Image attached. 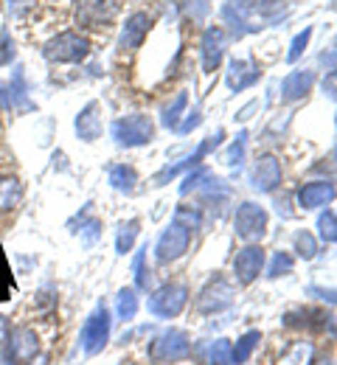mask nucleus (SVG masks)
<instances>
[{
    "instance_id": "obj_1",
    "label": "nucleus",
    "mask_w": 337,
    "mask_h": 365,
    "mask_svg": "<svg viewBox=\"0 0 337 365\" xmlns=\"http://www.w3.org/2000/svg\"><path fill=\"white\" fill-rule=\"evenodd\" d=\"M189 242H192V225H186L183 220L175 217V222L163 230L160 239H157V247H155L157 262H163V264L177 262L189 250Z\"/></svg>"
},
{
    "instance_id": "obj_2",
    "label": "nucleus",
    "mask_w": 337,
    "mask_h": 365,
    "mask_svg": "<svg viewBox=\"0 0 337 365\" xmlns=\"http://www.w3.org/2000/svg\"><path fill=\"white\" fill-rule=\"evenodd\" d=\"M186 301H189V287L186 284H166L157 292H152L146 307L155 318H177L186 309Z\"/></svg>"
},
{
    "instance_id": "obj_3",
    "label": "nucleus",
    "mask_w": 337,
    "mask_h": 365,
    "mask_svg": "<svg viewBox=\"0 0 337 365\" xmlns=\"http://www.w3.org/2000/svg\"><path fill=\"white\" fill-rule=\"evenodd\" d=\"M189 354H192V340H189V334L180 331V329L163 331V334L152 343V349H149V357H152L155 363H175V360H186Z\"/></svg>"
},
{
    "instance_id": "obj_4",
    "label": "nucleus",
    "mask_w": 337,
    "mask_h": 365,
    "mask_svg": "<svg viewBox=\"0 0 337 365\" xmlns=\"http://www.w3.org/2000/svg\"><path fill=\"white\" fill-rule=\"evenodd\" d=\"M88 51H90V43L82 34L65 31V34H56L46 46V56L51 62H62L65 65V62H82L88 56Z\"/></svg>"
},
{
    "instance_id": "obj_5",
    "label": "nucleus",
    "mask_w": 337,
    "mask_h": 365,
    "mask_svg": "<svg viewBox=\"0 0 337 365\" xmlns=\"http://www.w3.org/2000/svg\"><path fill=\"white\" fill-rule=\"evenodd\" d=\"M155 135V127L146 115H127L113 124V138L118 146H144Z\"/></svg>"
},
{
    "instance_id": "obj_6",
    "label": "nucleus",
    "mask_w": 337,
    "mask_h": 365,
    "mask_svg": "<svg viewBox=\"0 0 337 365\" xmlns=\"http://www.w3.org/2000/svg\"><path fill=\"white\" fill-rule=\"evenodd\" d=\"M40 354V334L34 326H17L9 331V360L14 365L31 363Z\"/></svg>"
},
{
    "instance_id": "obj_7",
    "label": "nucleus",
    "mask_w": 337,
    "mask_h": 365,
    "mask_svg": "<svg viewBox=\"0 0 337 365\" xmlns=\"http://www.w3.org/2000/svg\"><path fill=\"white\" fill-rule=\"evenodd\" d=\"M234 287L225 281V278H214L197 298V309L202 315H217V312H225L231 304H234Z\"/></svg>"
},
{
    "instance_id": "obj_8",
    "label": "nucleus",
    "mask_w": 337,
    "mask_h": 365,
    "mask_svg": "<svg viewBox=\"0 0 337 365\" xmlns=\"http://www.w3.org/2000/svg\"><path fill=\"white\" fill-rule=\"evenodd\" d=\"M234 225H237V233L242 239L256 242V239H261L267 233V211L261 205H256V202H242Z\"/></svg>"
},
{
    "instance_id": "obj_9",
    "label": "nucleus",
    "mask_w": 337,
    "mask_h": 365,
    "mask_svg": "<svg viewBox=\"0 0 337 365\" xmlns=\"http://www.w3.org/2000/svg\"><path fill=\"white\" fill-rule=\"evenodd\" d=\"M79 340H82L85 354H98L107 346V340H110V312L104 307H98L96 312L88 318Z\"/></svg>"
},
{
    "instance_id": "obj_10",
    "label": "nucleus",
    "mask_w": 337,
    "mask_h": 365,
    "mask_svg": "<svg viewBox=\"0 0 337 365\" xmlns=\"http://www.w3.org/2000/svg\"><path fill=\"white\" fill-rule=\"evenodd\" d=\"M261 267H264V250H261V245L242 247L239 253H237V259H234V273H237L239 284H253L259 278V273H261Z\"/></svg>"
},
{
    "instance_id": "obj_11",
    "label": "nucleus",
    "mask_w": 337,
    "mask_h": 365,
    "mask_svg": "<svg viewBox=\"0 0 337 365\" xmlns=\"http://www.w3.org/2000/svg\"><path fill=\"white\" fill-rule=\"evenodd\" d=\"M76 17L88 29H101L115 17V3L113 0H79Z\"/></svg>"
},
{
    "instance_id": "obj_12",
    "label": "nucleus",
    "mask_w": 337,
    "mask_h": 365,
    "mask_svg": "<svg viewBox=\"0 0 337 365\" xmlns=\"http://www.w3.org/2000/svg\"><path fill=\"white\" fill-rule=\"evenodd\" d=\"M335 197H337L335 182H326V180L306 182V185L298 191L301 208H321V205H329Z\"/></svg>"
},
{
    "instance_id": "obj_13",
    "label": "nucleus",
    "mask_w": 337,
    "mask_h": 365,
    "mask_svg": "<svg viewBox=\"0 0 337 365\" xmlns=\"http://www.w3.org/2000/svg\"><path fill=\"white\" fill-rule=\"evenodd\" d=\"M222 53H225V31L222 29H208L205 37H202V68L214 71L222 62Z\"/></svg>"
},
{
    "instance_id": "obj_14",
    "label": "nucleus",
    "mask_w": 337,
    "mask_h": 365,
    "mask_svg": "<svg viewBox=\"0 0 337 365\" xmlns=\"http://www.w3.org/2000/svg\"><path fill=\"white\" fill-rule=\"evenodd\" d=\"M253 185L259 191H273L279 182H281V163L273 158V155H264L259 163H256V172H253Z\"/></svg>"
},
{
    "instance_id": "obj_15",
    "label": "nucleus",
    "mask_w": 337,
    "mask_h": 365,
    "mask_svg": "<svg viewBox=\"0 0 337 365\" xmlns=\"http://www.w3.org/2000/svg\"><path fill=\"white\" fill-rule=\"evenodd\" d=\"M146 31H149V17H146L144 11L133 14V17L124 23V31H121V48H127V51L138 48L146 40Z\"/></svg>"
},
{
    "instance_id": "obj_16",
    "label": "nucleus",
    "mask_w": 337,
    "mask_h": 365,
    "mask_svg": "<svg viewBox=\"0 0 337 365\" xmlns=\"http://www.w3.org/2000/svg\"><path fill=\"white\" fill-rule=\"evenodd\" d=\"M76 133L82 140H96L101 135V115H98V104L90 101L79 115H76Z\"/></svg>"
},
{
    "instance_id": "obj_17",
    "label": "nucleus",
    "mask_w": 337,
    "mask_h": 365,
    "mask_svg": "<svg viewBox=\"0 0 337 365\" xmlns=\"http://www.w3.org/2000/svg\"><path fill=\"white\" fill-rule=\"evenodd\" d=\"M312 82H315V76L309 73V71H295V73H289L287 79H284V85H281V96L287 98V101H295V98H304L309 88H312Z\"/></svg>"
},
{
    "instance_id": "obj_18",
    "label": "nucleus",
    "mask_w": 337,
    "mask_h": 365,
    "mask_svg": "<svg viewBox=\"0 0 337 365\" xmlns=\"http://www.w3.org/2000/svg\"><path fill=\"white\" fill-rule=\"evenodd\" d=\"M23 200V182L11 175L0 178V211H14Z\"/></svg>"
},
{
    "instance_id": "obj_19",
    "label": "nucleus",
    "mask_w": 337,
    "mask_h": 365,
    "mask_svg": "<svg viewBox=\"0 0 337 365\" xmlns=\"http://www.w3.org/2000/svg\"><path fill=\"white\" fill-rule=\"evenodd\" d=\"M259 340H261V334L253 329V331H247V334H242L239 340H237V346H231V363L234 365H244L250 360V354H253V349L259 346Z\"/></svg>"
},
{
    "instance_id": "obj_20",
    "label": "nucleus",
    "mask_w": 337,
    "mask_h": 365,
    "mask_svg": "<svg viewBox=\"0 0 337 365\" xmlns=\"http://www.w3.org/2000/svg\"><path fill=\"white\" fill-rule=\"evenodd\" d=\"M115 312H118V320L121 323H130V320L138 315V295L135 289H121L118 298H115Z\"/></svg>"
},
{
    "instance_id": "obj_21",
    "label": "nucleus",
    "mask_w": 337,
    "mask_h": 365,
    "mask_svg": "<svg viewBox=\"0 0 337 365\" xmlns=\"http://www.w3.org/2000/svg\"><path fill=\"white\" fill-rule=\"evenodd\" d=\"M110 182H113L118 191L133 194V191H135V182H138V175H135V169H133V166L118 163V166H113V169H110Z\"/></svg>"
},
{
    "instance_id": "obj_22",
    "label": "nucleus",
    "mask_w": 337,
    "mask_h": 365,
    "mask_svg": "<svg viewBox=\"0 0 337 365\" xmlns=\"http://www.w3.org/2000/svg\"><path fill=\"white\" fill-rule=\"evenodd\" d=\"M138 233H141V222L138 220H130L127 225H121L118 239H115V250L118 253H130L133 245H135V239H138Z\"/></svg>"
},
{
    "instance_id": "obj_23",
    "label": "nucleus",
    "mask_w": 337,
    "mask_h": 365,
    "mask_svg": "<svg viewBox=\"0 0 337 365\" xmlns=\"http://www.w3.org/2000/svg\"><path fill=\"white\" fill-rule=\"evenodd\" d=\"M186 104H189V98H186V93H180L166 110H163V127H169V130H177L180 127V113L186 110Z\"/></svg>"
},
{
    "instance_id": "obj_24",
    "label": "nucleus",
    "mask_w": 337,
    "mask_h": 365,
    "mask_svg": "<svg viewBox=\"0 0 337 365\" xmlns=\"http://www.w3.org/2000/svg\"><path fill=\"white\" fill-rule=\"evenodd\" d=\"M318 230H321V239H323V242H337V214L335 211L321 214Z\"/></svg>"
},
{
    "instance_id": "obj_25",
    "label": "nucleus",
    "mask_w": 337,
    "mask_h": 365,
    "mask_svg": "<svg viewBox=\"0 0 337 365\" xmlns=\"http://www.w3.org/2000/svg\"><path fill=\"white\" fill-rule=\"evenodd\" d=\"M208 363L211 365H228L231 363V343H228V340H214L211 354H208Z\"/></svg>"
},
{
    "instance_id": "obj_26",
    "label": "nucleus",
    "mask_w": 337,
    "mask_h": 365,
    "mask_svg": "<svg viewBox=\"0 0 337 365\" xmlns=\"http://www.w3.org/2000/svg\"><path fill=\"white\" fill-rule=\"evenodd\" d=\"M295 250H298L301 259H315V253H318L315 236H312V233H298V236H295Z\"/></svg>"
},
{
    "instance_id": "obj_27",
    "label": "nucleus",
    "mask_w": 337,
    "mask_h": 365,
    "mask_svg": "<svg viewBox=\"0 0 337 365\" xmlns=\"http://www.w3.org/2000/svg\"><path fill=\"white\" fill-rule=\"evenodd\" d=\"M289 270H292V256H289V253H276L273 262H270L267 275H270V278H279V275L289 273Z\"/></svg>"
},
{
    "instance_id": "obj_28",
    "label": "nucleus",
    "mask_w": 337,
    "mask_h": 365,
    "mask_svg": "<svg viewBox=\"0 0 337 365\" xmlns=\"http://www.w3.org/2000/svg\"><path fill=\"white\" fill-rule=\"evenodd\" d=\"M34 3H37V0H6L11 17H23V14H28V11L34 9Z\"/></svg>"
},
{
    "instance_id": "obj_29",
    "label": "nucleus",
    "mask_w": 337,
    "mask_h": 365,
    "mask_svg": "<svg viewBox=\"0 0 337 365\" xmlns=\"http://www.w3.org/2000/svg\"><path fill=\"white\" fill-rule=\"evenodd\" d=\"M135 287H138V289H146V287H149V270H146V264H144V253H138V259H135Z\"/></svg>"
},
{
    "instance_id": "obj_30",
    "label": "nucleus",
    "mask_w": 337,
    "mask_h": 365,
    "mask_svg": "<svg viewBox=\"0 0 337 365\" xmlns=\"http://www.w3.org/2000/svg\"><path fill=\"white\" fill-rule=\"evenodd\" d=\"M309 34H312V29H306L304 34H298V37H295V43H292V51L287 53L289 62H295V59L301 56V51H304V48H306V43H309Z\"/></svg>"
},
{
    "instance_id": "obj_31",
    "label": "nucleus",
    "mask_w": 337,
    "mask_h": 365,
    "mask_svg": "<svg viewBox=\"0 0 337 365\" xmlns=\"http://www.w3.org/2000/svg\"><path fill=\"white\" fill-rule=\"evenodd\" d=\"M242 158H244V135H237V143L228 149V163L231 166H239Z\"/></svg>"
},
{
    "instance_id": "obj_32",
    "label": "nucleus",
    "mask_w": 337,
    "mask_h": 365,
    "mask_svg": "<svg viewBox=\"0 0 337 365\" xmlns=\"http://www.w3.org/2000/svg\"><path fill=\"white\" fill-rule=\"evenodd\" d=\"M79 230H82V239H85V245H93L98 236H101V222H96V220H93V222H88L85 228H79Z\"/></svg>"
},
{
    "instance_id": "obj_33",
    "label": "nucleus",
    "mask_w": 337,
    "mask_h": 365,
    "mask_svg": "<svg viewBox=\"0 0 337 365\" xmlns=\"http://www.w3.org/2000/svg\"><path fill=\"white\" fill-rule=\"evenodd\" d=\"M284 3H287V0H261V6H259V11L270 17V14L276 11V9H284Z\"/></svg>"
},
{
    "instance_id": "obj_34",
    "label": "nucleus",
    "mask_w": 337,
    "mask_h": 365,
    "mask_svg": "<svg viewBox=\"0 0 337 365\" xmlns=\"http://www.w3.org/2000/svg\"><path fill=\"white\" fill-rule=\"evenodd\" d=\"M197 124H199V113H197V110H194L192 115H189V118H186V121H183V124H180V127H177V130H180V133H189V130H194V127H197Z\"/></svg>"
},
{
    "instance_id": "obj_35",
    "label": "nucleus",
    "mask_w": 337,
    "mask_h": 365,
    "mask_svg": "<svg viewBox=\"0 0 337 365\" xmlns=\"http://www.w3.org/2000/svg\"><path fill=\"white\" fill-rule=\"evenodd\" d=\"M312 292H318L323 301H332V304H337V289H321V287H312Z\"/></svg>"
},
{
    "instance_id": "obj_36",
    "label": "nucleus",
    "mask_w": 337,
    "mask_h": 365,
    "mask_svg": "<svg viewBox=\"0 0 337 365\" xmlns=\"http://www.w3.org/2000/svg\"><path fill=\"white\" fill-rule=\"evenodd\" d=\"M326 91L332 93V96H337V71L329 76V79H326Z\"/></svg>"
},
{
    "instance_id": "obj_37",
    "label": "nucleus",
    "mask_w": 337,
    "mask_h": 365,
    "mask_svg": "<svg viewBox=\"0 0 337 365\" xmlns=\"http://www.w3.org/2000/svg\"><path fill=\"white\" fill-rule=\"evenodd\" d=\"M312 365H332V360H315Z\"/></svg>"
},
{
    "instance_id": "obj_38",
    "label": "nucleus",
    "mask_w": 337,
    "mask_h": 365,
    "mask_svg": "<svg viewBox=\"0 0 337 365\" xmlns=\"http://www.w3.org/2000/svg\"><path fill=\"white\" fill-rule=\"evenodd\" d=\"M335 160H337V149H335Z\"/></svg>"
},
{
    "instance_id": "obj_39",
    "label": "nucleus",
    "mask_w": 337,
    "mask_h": 365,
    "mask_svg": "<svg viewBox=\"0 0 337 365\" xmlns=\"http://www.w3.org/2000/svg\"><path fill=\"white\" fill-rule=\"evenodd\" d=\"M228 365H231V363H228Z\"/></svg>"
}]
</instances>
